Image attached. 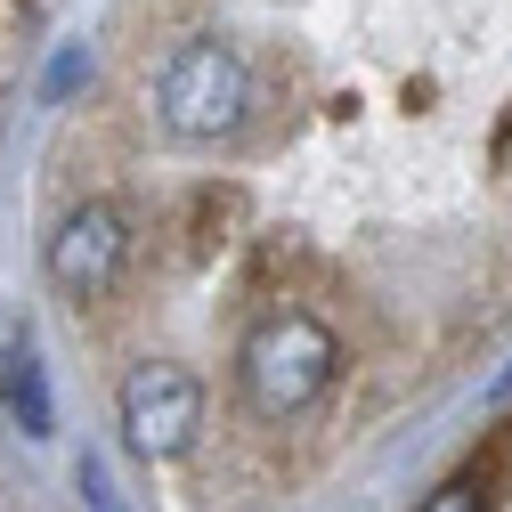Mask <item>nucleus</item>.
<instances>
[{"mask_svg": "<svg viewBox=\"0 0 512 512\" xmlns=\"http://www.w3.org/2000/svg\"><path fill=\"white\" fill-rule=\"evenodd\" d=\"M244 106H252V74H244V57L212 33L196 41H179L163 57V74H155V114H163V131L171 139H228L244 131Z\"/></svg>", "mask_w": 512, "mask_h": 512, "instance_id": "f03ea898", "label": "nucleus"}, {"mask_svg": "<svg viewBox=\"0 0 512 512\" xmlns=\"http://www.w3.org/2000/svg\"><path fill=\"white\" fill-rule=\"evenodd\" d=\"M415 512H488V488H480V480L464 472V480H447V488H431V496H423Z\"/></svg>", "mask_w": 512, "mask_h": 512, "instance_id": "423d86ee", "label": "nucleus"}, {"mask_svg": "<svg viewBox=\"0 0 512 512\" xmlns=\"http://www.w3.org/2000/svg\"><path fill=\"white\" fill-rule=\"evenodd\" d=\"M114 415H122L131 456H147V464H179L187 447H196V431H204V382L187 374V366H171V358H147V366L122 374Z\"/></svg>", "mask_w": 512, "mask_h": 512, "instance_id": "7ed1b4c3", "label": "nucleus"}, {"mask_svg": "<svg viewBox=\"0 0 512 512\" xmlns=\"http://www.w3.org/2000/svg\"><path fill=\"white\" fill-rule=\"evenodd\" d=\"M0 407H9V423L25 439H49V382H41V358L25 342L0 350Z\"/></svg>", "mask_w": 512, "mask_h": 512, "instance_id": "39448f33", "label": "nucleus"}, {"mask_svg": "<svg viewBox=\"0 0 512 512\" xmlns=\"http://www.w3.org/2000/svg\"><path fill=\"white\" fill-rule=\"evenodd\" d=\"M334 374H342V342H334V326L317 309H269L261 326L244 334V350H236L244 407L261 415V423L309 415L317 399L334 391Z\"/></svg>", "mask_w": 512, "mask_h": 512, "instance_id": "f257e3e1", "label": "nucleus"}, {"mask_svg": "<svg viewBox=\"0 0 512 512\" xmlns=\"http://www.w3.org/2000/svg\"><path fill=\"white\" fill-rule=\"evenodd\" d=\"M122 269H131V220H122V204L90 196V204H74L66 220H57V236H49V277H57V293L106 301V293L122 285Z\"/></svg>", "mask_w": 512, "mask_h": 512, "instance_id": "20e7f679", "label": "nucleus"}, {"mask_svg": "<svg viewBox=\"0 0 512 512\" xmlns=\"http://www.w3.org/2000/svg\"><path fill=\"white\" fill-rule=\"evenodd\" d=\"M496 399H512V366H504V374H496Z\"/></svg>", "mask_w": 512, "mask_h": 512, "instance_id": "0eeeda50", "label": "nucleus"}]
</instances>
